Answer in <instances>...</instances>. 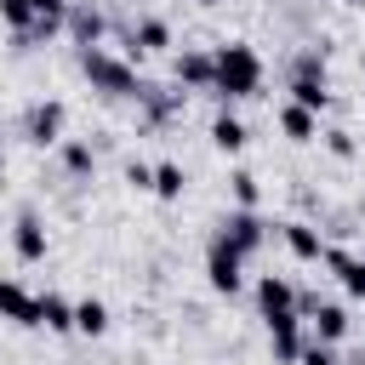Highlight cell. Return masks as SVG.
I'll return each instance as SVG.
<instances>
[{
    "instance_id": "obj_23",
    "label": "cell",
    "mask_w": 365,
    "mask_h": 365,
    "mask_svg": "<svg viewBox=\"0 0 365 365\" xmlns=\"http://www.w3.org/2000/svg\"><path fill=\"white\" fill-rule=\"evenodd\" d=\"M291 74H302V80H325V46H302V51L291 57Z\"/></svg>"
},
{
    "instance_id": "obj_1",
    "label": "cell",
    "mask_w": 365,
    "mask_h": 365,
    "mask_svg": "<svg viewBox=\"0 0 365 365\" xmlns=\"http://www.w3.org/2000/svg\"><path fill=\"white\" fill-rule=\"evenodd\" d=\"M211 57H217V86H211V97L240 103V97H257V91H262V57H257V46L222 40V46H211Z\"/></svg>"
},
{
    "instance_id": "obj_11",
    "label": "cell",
    "mask_w": 365,
    "mask_h": 365,
    "mask_svg": "<svg viewBox=\"0 0 365 365\" xmlns=\"http://www.w3.org/2000/svg\"><path fill=\"white\" fill-rule=\"evenodd\" d=\"M103 34H108V11L91 6V0H74L68 6V40L74 46H103Z\"/></svg>"
},
{
    "instance_id": "obj_7",
    "label": "cell",
    "mask_w": 365,
    "mask_h": 365,
    "mask_svg": "<svg viewBox=\"0 0 365 365\" xmlns=\"http://www.w3.org/2000/svg\"><path fill=\"white\" fill-rule=\"evenodd\" d=\"M171 74H177L182 91H211V86H217V57H211L205 46H182L177 63H171Z\"/></svg>"
},
{
    "instance_id": "obj_25",
    "label": "cell",
    "mask_w": 365,
    "mask_h": 365,
    "mask_svg": "<svg viewBox=\"0 0 365 365\" xmlns=\"http://www.w3.org/2000/svg\"><path fill=\"white\" fill-rule=\"evenodd\" d=\"M228 194H234V205H251V211H257V200H262V188H257L251 171H234V177H228Z\"/></svg>"
},
{
    "instance_id": "obj_15",
    "label": "cell",
    "mask_w": 365,
    "mask_h": 365,
    "mask_svg": "<svg viewBox=\"0 0 365 365\" xmlns=\"http://www.w3.org/2000/svg\"><path fill=\"white\" fill-rule=\"evenodd\" d=\"M348 325H354V319H348V308H342V302H319V308L308 314L314 342H336V348H342V342H348Z\"/></svg>"
},
{
    "instance_id": "obj_13",
    "label": "cell",
    "mask_w": 365,
    "mask_h": 365,
    "mask_svg": "<svg viewBox=\"0 0 365 365\" xmlns=\"http://www.w3.org/2000/svg\"><path fill=\"white\" fill-rule=\"evenodd\" d=\"M279 240H285V251H291L297 262H319V257H325V245H331V240H325L314 222H302V217H291V222L279 228Z\"/></svg>"
},
{
    "instance_id": "obj_17",
    "label": "cell",
    "mask_w": 365,
    "mask_h": 365,
    "mask_svg": "<svg viewBox=\"0 0 365 365\" xmlns=\"http://www.w3.org/2000/svg\"><path fill=\"white\" fill-rule=\"evenodd\" d=\"M57 160H63V171H68L74 182H91V171H97V154H91L86 137H63V143H57Z\"/></svg>"
},
{
    "instance_id": "obj_6",
    "label": "cell",
    "mask_w": 365,
    "mask_h": 365,
    "mask_svg": "<svg viewBox=\"0 0 365 365\" xmlns=\"http://www.w3.org/2000/svg\"><path fill=\"white\" fill-rule=\"evenodd\" d=\"M302 314L297 308H285V314H274L268 319V354H274V365H297L302 359Z\"/></svg>"
},
{
    "instance_id": "obj_20",
    "label": "cell",
    "mask_w": 365,
    "mask_h": 365,
    "mask_svg": "<svg viewBox=\"0 0 365 365\" xmlns=\"http://www.w3.org/2000/svg\"><path fill=\"white\" fill-rule=\"evenodd\" d=\"M74 331L80 336H103L108 331V302L103 297H80L74 302Z\"/></svg>"
},
{
    "instance_id": "obj_12",
    "label": "cell",
    "mask_w": 365,
    "mask_h": 365,
    "mask_svg": "<svg viewBox=\"0 0 365 365\" xmlns=\"http://www.w3.org/2000/svg\"><path fill=\"white\" fill-rule=\"evenodd\" d=\"M251 297H257V314H262V319H274V314H285V308H297V285H291L285 274H257V285H251Z\"/></svg>"
},
{
    "instance_id": "obj_8",
    "label": "cell",
    "mask_w": 365,
    "mask_h": 365,
    "mask_svg": "<svg viewBox=\"0 0 365 365\" xmlns=\"http://www.w3.org/2000/svg\"><path fill=\"white\" fill-rule=\"evenodd\" d=\"M0 319L34 331L40 325V291H29L23 279H0Z\"/></svg>"
},
{
    "instance_id": "obj_4",
    "label": "cell",
    "mask_w": 365,
    "mask_h": 365,
    "mask_svg": "<svg viewBox=\"0 0 365 365\" xmlns=\"http://www.w3.org/2000/svg\"><path fill=\"white\" fill-rule=\"evenodd\" d=\"M217 234H222V240H228L245 262L268 245V222H262V211H251V205H234V211L222 217V228H217Z\"/></svg>"
},
{
    "instance_id": "obj_22",
    "label": "cell",
    "mask_w": 365,
    "mask_h": 365,
    "mask_svg": "<svg viewBox=\"0 0 365 365\" xmlns=\"http://www.w3.org/2000/svg\"><path fill=\"white\" fill-rule=\"evenodd\" d=\"M319 143H325V154H331V160H354V154H359V143H354V131H348V125H325V131H319Z\"/></svg>"
},
{
    "instance_id": "obj_5",
    "label": "cell",
    "mask_w": 365,
    "mask_h": 365,
    "mask_svg": "<svg viewBox=\"0 0 365 365\" xmlns=\"http://www.w3.org/2000/svg\"><path fill=\"white\" fill-rule=\"evenodd\" d=\"M63 125H68V108H63V97H46V103H34V108H29V120H23V137H29L34 148H57V143L68 137Z\"/></svg>"
},
{
    "instance_id": "obj_2",
    "label": "cell",
    "mask_w": 365,
    "mask_h": 365,
    "mask_svg": "<svg viewBox=\"0 0 365 365\" xmlns=\"http://www.w3.org/2000/svg\"><path fill=\"white\" fill-rule=\"evenodd\" d=\"M80 74H86V86L103 91V97H137V91H143L137 63H131V57H114L108 46H80Z\"/></svg>"
},
{
    "instance_id": "obj_9",
    "label": "cell",
    "mask_w": 365,
    "mask_h": 365,
    "mask_svg": "<svg viewBox=\"0 0 365 365\" xmlns=\"http://www.w3.org/2000/svg\"><path fill=\"white\" fill-rule=\"evenodd\" d=\"M319 262H325V274H331L354 302H365V257H354L348 245H325V257H319Z\"/></svg>"
},
{
    "instance_id": "obj_29",
    "label": "cell",
    "mask_w": 365,
    "mask_h": 365,
    "mask_svg": "<svg viewBox=\"0 0 365 365\" xmlns=\"http://www.w3.org/2000/svg\"><path fill=\"white\" fill-rule=\"evenodd\" d=\"M342 6H365V0H342Z\"/></svg>"
},
{
    "instance_id": "obj_16",
    "label": "cell",
    "mask_w": 365,
    "mask_h": 365,
    "mask_svg": "<svg viewBox=\"0 0 365 365\" xmlns=\"http://www.w3.org/2000/svg\"><path fill=\"white\" fill-rule=\"evenodd\" d=\"M274 120H279V131H285L291 143H314V137L325 131V125H319V114H314V108H302V103H279V114H274Z\"/></svg>"
},
{
    "instance_id": "obj_10",
    "label": "cell",
    "mask_w": 365,
    "mask_h": 365,
    "mask_svg": "<svg viewBox=\"0 0 365 365\" xmlns=\"http://www.w3.org/2000/svg\"><path fill=\"white\" fill-rule=\"evenodd\" d=\"M11 251H17V262H46L51 234H46V222H40L34 211H17V222H11Z\"/></svg>"
},
{
    "instance_id": "obj_14",
    "label": "cell",
    "mask_w": 365,
    "mask_h": 365,
    "mask_svg": "<svg viewBox=\"0 0 365 365\" xmlns=\"http://www.w3.org/2000/svg\"><path fill=\"white\" fill-rule=\"evenodd\" d=\"M245 143H251V131H245V120H240V114H234V108L222 103V114L211 120V148L234 160V154H245Z\"/></svg>"
},
{
    "instance_id": "obj_18",
    "label": "cell",
    "mask_w": 365,
    "mask_h": 365,
    "mask_svg": "<svg viewBox=\"0 0 365 365\" xmlns=\"http://www.w3.org/2000/svg\"><path fill=\"white\" fill-rule=\"evenodd\" d=\"M40 325H46V331H57V336H63V331H74V302H68L63 291H40Z\"/></svg>"
},
{
    "instance_id": "obj_26",
    "label": "cell",
    "mask_w": 365,
    "mask_h": 365,
    "mask_svg": "<svg viewBox=\"0 0 365 365\" xmlns=\"http://www.w3.org/2000/svg\"><path fill=\"white\" fill-rule=\"evenodd\" d=\"M297 365H348V359L336 354V342H314V336H308V342H302V359H297Z\"/></svg>"
},
{
    "instance_id": "obj_24",
    "label": "cell",
    "mask_w": 365,
    "mask_h": 365,
    "mask_svg": "<svg viewBox=\"0 0 365 365\" xmlns=\"http://www.w3.org/2000/svg\"><path fill=\"white\" fill-rule=\"evenodd\" d=\"M0 23H6L11 34H23V29L34 23V0H0Z\"/></svg>"
},
{
    "instance_id": "obj_27",
    "label": "cell",
    "mask_w": 365,
    "mask_h": 365,
    "mask_svg": "<svg viewBox=\"0 0 365 365\" xmlns=\"http://www.w3.org/2000/svg\"><path fill=\"white\" fill-rule=\"evenodd\" d=\"M125 182H131L137 194H154V165H148V160H125Z\"/></svg>"
},
{
    "instance_id": "obj_28",
    "label": "cell",
    "mask_w": 365,
    "mask_h": 365,
    "mask_svg": "<svg viewBox=\"0 0 365 365\" xmlns=\"http://www.w3.org/2000/svg\"><path fill=\"white\" fill-rule=\"evenodd\" d=\"M194 6H205V11H211V6H222V0H194Z\"/></svg>"
},
{
    "instance_id": "obj_3",
    "label": "cell",
    "mask_w": 365,
    "mask_h": 365,
    "mask_svg": "<svg viewBox=\"0 0 365 365\" xmlns=\"http://www.w3.org/2000/svg\"><path fill=\"white\" fill-rule=\"evenodd\" d=\"M205 285H211L217 297H240V291H245V257H240L222 234H211V251H205Z\"/></svg>"
},
{
    "instance_id": "obj_21",
    "label": "cell",
    "mask_w": 365,
    "mask_h": 365,
    "mask_svg": "<svg viewBox=\"0 0 365 365\" xmlns=\"http://www.w3.org/2000/svg\"><path fill=\"white\" fill-rule=\"evenodd\" d=\"M154 194H160V200H171V205H177V200H182V194H188V171H182V165H177V160H160V165H154Z\"/></svg>"
},
{
    "instance_id": "obj_19",
    "label": "cell",
    "mask_w": 365,
    "mask_h": 365,
    "mask_svg": "<svg viewBox=\"0 0 365 365\" xmlns=\"http://www.w3.org/2000/svg\"><path fill=\"white\" fill-rule=\"evenodd\" d=\"M291 103H302V108H314V114H325L331 108V80H302V74H291Z\"/></svg>"
}]
</instances>
